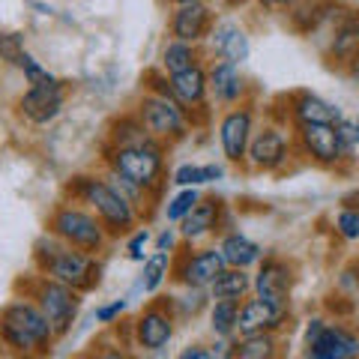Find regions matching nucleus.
Instances as JSON below:
<instances>
[{"instance_id":"1","label":"nucleus","mask_w":359,"mask_h":359,"mask_svg":"<svg viewBox=\"0 0 359 359\" xmlns=\"http://www.w3.org/2000/svg\"><path fill=\"white\" fill-rule=\"evenodd\" d=\"M57 332L30 297H13L0 306V344L18 359H42L54 351Z\"/></svg>"},{"instance_id":"2","label":"nucleus","mask_w":359,"mask_h":359,"mask_svg":"<svg viewBox=\"0 0 359 359\" xmlns=\"http://www.w3.org/2000/svg\"><path fill=\"white\" fill-rule=\"evenodd\" d=\"M66 198L75 204H84L87 210H93L99 222L108 228L111 240L129 237V233L141 224V210L132 204L129 198H123L105 177L99 174H75L66 183Z\"/></svg>"},{"instance_id":"3","label":"nucleus","mask_w":359,"mask_h":359,"mask_svg":"<svg viewBox=\"0 0 359 359\" xmlns=\"http://www.w3.org/2000/svg\"><path fill=\"white\" fill-rule=\"evenodd\" d=\"M33 266H36V273L54 278V282L75 287L78 294H87V290L99 287V282H102L99 255L72 249L54 233H42L36 240V245H33Z\"/></svg>"},{"instance_id":"4","label":"nucleus","mask_w":359,"mask_h":359,"mask_svg":"<svg viewBox=\"0 0 359 359\" xmlns=\"http://www.w3.org/2000/svg\"><path fill=\"white\" fill-rule=\"evenodd\" d=\"M165 153L168 144L156 138H144L138 144H126V147H108L105 144L102 162L111 174L129 180V183L147 189L150 195L159 198L165 186Z\"/></svg>"},{"instance_id":"5","label":"nucleus","mask_w":359,"mask_h":359,"mask_svg":"<svg viewBox=\"0 0 359 359\" xmlns=\"http://www.w3.org/2000/svg\"><path fill=\"white\" fill-rule=\"evenodd\" d=\"M48 233H54L72 249H81L90 255L105 252V245L111 243V233L99 222L96 212L87 210L84 204H75V201H60L48 212Z\"/></svg>"},{"instance_id":"6","label":"nucleus","mask_w":359,"mask_h":359,"mask_svg":"<svg viewBox=\"0 0 359 359\" xmlns=\"http://www.w3.org/2000/svg\"><path fill=\"white\" fill-rule=\"evenodd\" d=\"M135 114L141 117L144 129H147L156 141L168 144V147L189 138V132L195 126L192 114H189L174 96H159V93H153V90H147V93L138 99Z\"/></svg>"},{"instance_id":"7","label":"nucleus","mask_w":359,"mask_h":359,"mask_svg":"<svg viewBox=\"0 0 359 359\" xmlns=\"http://www.w3.org/2000/svg\"><path fill=\"white\" fill-rule=\"evenodd\" d=\"M25 297H30L42 309V314L48 318L54 332H57V339H63V335L75 327L78 311H81V294H78L75 287L63 285V282H54V278L39 273L27 282Z\"/></svg>"},{"instance_id":"8","label":"nucleus","mask_w":359,"mask_h":359,"mask_svg":"<svg viewBox=\"0 0 359 359\" xmlns=\"http://www.w3.org/2000/svg\"><path fill=\"white\" fill-rule=\"evenodd\" d=\"M294 147L297 144L287 135L285 120H269L255 129L245 165L255 168V171H264V174H276V171H282L287 159L294 156Z\"/></svg>"},{"instance_id":"9","label":"nucleus","mask_w":359,"mask_h":359,"mask_svg":"<svg viewBox=\"0 0 359 359\" xmlns=\"http://www.w3.org/2000/svg\"><path fill=\"white\" fill-rule=\"evenodd\" d=\"M177 311H174V302L171 297H159V299H150L147 306L141 309V314L135 318L132 323V339L141 351L156 353L168 347V341L174 339V330H177Z\"/></svg>"},{"instance_id":"10","label":"nucleus","mask_w":359,"mask_h":359,"mask_svg":"<svg viewBox=\"0 0 359 359\" xmlns=\"http://www.w3.org/2000/svg\"><path fill=\"white\" fill-rule=\"evenodd\" d=\"M228 269L224 257L219 252V245H204V249H183L174 252V269L171 278L183 287H204L210 290V285Z\"/></svg>"},{"instance_id":"11","label":"nucleus","mask_w":359,"mask_h":359,"mask_svg":"<svg viewBox=\"0 0 359 359\" xmlns=\"http://www.w3.org/2000/svg\"><path fill=\"white\" fill-rule=\"evenodd\" d=\"M294 287H297V264L278 255H264V261L257 264V273L252 276V294L276 302V306H290Z\"/></svg>"},{"instance_id":"12","label":"nucleus","mask_w":359,"mask_h":359,"mask_svg":"<svg viewBox=\"0 0 359 359\" xmlns=\"http://www.w3.org/2000/svg\"><path fill=\"white\" fill-rule=\"evenodd\" d=\"M255 135V105L243 102L233 105L222 114L219 120V147L222 156L231 165H245V156H249V144Z\"/></svg>"},{"instance_id":"13","label":"nucleus","mask_w":359,"mask_h":359,"mask_svg":"<svg viewBox=\"0 0 359 359\" xmlns=\"http://www.w3.org/2000/svg\"><path fill=\"white\" fill-rule=\"evenodd\" d=\"M69 99V87L60 78H54L48 84H36V87H27L25 93L18 96V117L27 120L30 126H48L60 117V111Z\"/></svg>"},{"instance_id":"14","label":"nucleus","mask_w":359,"mask_h":359,"mask_svg":"<svg viewBox=\"0 0 359 359\" xmlns=\"http://www.w3.org/2000/svg\"><path fill=\"white\" fill-rule=\"evenodd\" d=\"M294 144L309 162L320 165V168H341V162H344L341 144H339V129L327 126V123L294 126Z\"/></svg>"},{"instance_id":"15","label":"nucleus","mask_w":359,"mask_h":359,"mask_svg":"<svg viewBox=\"0 0 359 359\" xmlns=\"http://www.w3.org/2000/svg\"><path fill=\"white\" fill-rule=\"evenodd\" d=\"M168 84H171V93L180 105H183L189 114H192V123L207 120V111H210V69L204 63L192 66L186 72H177V75H168Z\"/></svg>"},{"instance_id":"16","label":"nucleus","mask_w":359,"mask_h":359,"mask_svg":"<svg viewBox=\"0 0 359 359\" xmlns=\"http://www.w3.org/2000/svg\"><path fill=\"white\" fill-rule=\"evenodd\" d=\"M224 216H228L224 201L216 195H204L195 204V210L180 222V240L186 245H198L201 240H207L224 228Z\"/></svg>"},{"instance_id":"17","label":"nucleus","mask_w":359,"mask_h":359,"mask_svg":"<svg viewBox=\"0 0 359 359\" xmlns=\"http://www.w3.org/2000/svg\"><path fill=\"white\" fill-rule=\"evenodd\" d=\"M306 359H359V332L327 320V327L306 341Z\"/></svg>"},{"instance_id":"18","label":"nucleus","mask_w":359,"mask_h":359,"mask_svg":"<svg viewBox=\"0 0 359 359\" xmlns=\"http://www.w3.org/2000/svg\"><path fill=\"white\" fill-rule=\"evenodd\" d=\"M290 320V306H276L269 299L252 297L243 299L237 335H255V332H282L285 323Z\"/></svg>"},{"instance_id":"19","label":"nucleus","mask_w":359,"mask_h":359,"mask_svg":"<svg viewBox=\"0 0 359 359\" xmlns=\"http://www.w3.org/2000/svg\"><path fill=\"white\" fill-rule=\"evenodd\" d=\"M285 102H287L285 120H290L294 126H306V123H327V126H335V123L344 120L339 105L318 93H311V90H297V93L285 96Z\"/></svg>"},{"instance_id":"20","label":"nucleus","mask_w":359,"mask_h":359,"mask_svg":"<svg viewBox=\"0 0 359 359\" xmlns=\"http://www.w3.org/2000/svg\"><path fill=\"white\" fill-rule=\"evenodd\" d=\"M330 27V45H327V57L332 63H347V57L359 48V9L353 6H339L327 21Z\"/></svg>"},{"instance_id":"21","label":"nucleus","mask_w":359,"mask_h":359,"mask_svg":"<svg viewBox=\"0 0 359 359\" xmlns=\"http://www.w3.org/2000/svg\"><path fill=\"white\" fill-rule=\"evenodd\" d=\"M212 25H216V18H212L210 4H189V6H174L168 30H171V39L201 45L207 42Z\"/></svg>"},{"instance_id":"22","label":"nucleus","mask_w":359,"mask_h":359,"mask_svg":"<svg viewBox=\"0 0 359 359\" xmlns=\"http://www.w3.org/2000/svg\"><path fill=\"white\" fill-rule=\"evenodd\" d=\"M210 51L216 60H228L233 66H243L252 54V42H249V33H245L237 21H216L210 30Z\"/></svg>"},{"instance_id":"23","label":"nucleus","mask_w":359,"mask_h":359,"mask_svg":"<svg viewBox=\"0 0 359 359\" xmlns=\"http://www.w3.org/2000/svg\"><path fill=\"white\" fill-rule=\"evenodd\" d=\"M245 93H249V81L240 66H233L228 60H216L210 66V96L216 99L219 105H243Z\"/></svg>"},{"instance_id":"24","label":"nucleus","mask_w":359,"mask_h":359,"mask_svg":"<svg viewBox=\"0 0 359 359\" xmlns=\"http://www.w3.org/2000/svg\"><path fill=\"white\" fill-rule=\"evenodd\" d=\"M219 252L224 257V264L233 269H252L264 261V245L255 243L252 237H245L243 231H228L219 240Z\"/></svg>"},{"instance_id":"25","label":"nucleus","mask_w":359,"mask_h":359,"mask_svg":"<svg viewBox=\"0 0 359 359\" xmlns=\"http://www.w3.org/2000/svg\"><path fill=\"white\" fill-rule=\"evenodd\" d=\"M278 332L240 335L233 341V359H278Z\"/></svg>"},{"instance_id":"26","label":"nucleus","mask_w":359,"mask_h":359,"mask_svg":"<svg viewBox=\"0 0 359 359\" xmlns=\"http://www.w3.org/2000/svg\"><path fill=\"white\" fill-rule=\"evenodd\" d=\"M224 180V168L210 162V165H195V162H186L174 168L171 174V183L177 189H201V186H210V183H219Z\"/></svg>"},{"instance_id":"27","label":"nucleus","mask_w":359,"mask_h":359,"mask_svg":"<svg viewBox=\"0 0 359 359\" xmlns=\"http://www.w3.org/2000/svg\"><path fill=\"white\" fill-rule=\"evenodd\" d=\"M204 63L201 60V48L192 42H180V39H168L165 48H162V72L165 75H177V72H186L192 66Z\"/></svg>"},{"instance_id":"28","label":"nucleus","mask_w":359,"mask_h":359,"mask_svg":"<svg viewBox=\"0 0 359 359\" xmlns=\"http://www.w3.org/2000/svg\"><path fill=\"white\" fill-rule=\"evenodd\" d=\"M171 269H174V255L171 252H150L147 261L141 264L138 287L144 290V294H156V290L171 278Z\"/></svg>"},{"instance_id":"29","label":"nucleus","mask_w":359,"mask_h":359,"mask_svg":"<svg viewBox=\"0 0 359 359\" xmlns=\"http://www.w3.org/2000/svg\"><path fill=\"white\" fill-rule=\"evenodd\" d=\"M243 299H212L210 302V332L216 339H233L237 335Z\"/></svg>"},{"instance_id":"30","label":"nucleus","mask_w":359,"mask_h":359,"mask_svg":"<svg viewBox=\"0 0 359 359\" xmlns=\"http://www.w3.org/2000/svg\"><path fill=\"white\" fill-rule=\"evenodd\" d=\"M252 294V276L249 269H233L228 266L224 273L210 285L212 299H245Z\"/></svg>"},{"instance_id":"31","label":"nucleus","mask_w":359,"mask_h":359,"mask_svg":"<svg viewBox=\"0 0 359 359\" xmlns=\"http://www.w3.org/2000/svg\"><path fill=\"white\" fill-rule=\"evenodd\" d=\"M144 138H153V135L144 129V123H141V117L135 114V111L132 114L117 117L108 126V147H126V144H138Z\"/></svg>"},{"instance_id":"32","label":"nucleus","mask_w":359,"mask_h":359,"mask_svg":"<svg viewBox=\"0 0 359 359\" xmlns=\"http://www.w3.org/2000/svg\"><path fill=\"white\" fill-rule=\"evenodd\" d=\"M204 198L201 195V189H177V195L168 198V204H165V219L168 224H180L189 212L195 210V204Z\"/></svg>"},{"instance_id":"33","label":"nucleus","mask_w":359,"mask_h":359,"mask_svg":"<svg viewBox=\"0 0 359 359\" xmlns=\"http://www.w3.org/2000/svg\"><path fill=\"white\" fill-rule=\"evenodd\" d=\"M25 54H27V48H25V33H18V30H0V60H4L6 66H18Z\"/></svg>"},{"instance_id":"34","label":"nucleus","mask_w":359,"mask_h":359,"mask_svg":"<svg viewBox=\"0 0 359 359\" xmlns=\"http://www.w3.org/2000/svg\"><path fill=\"white\" fill-rule=\"evenodd\" d=\"M332 228H335V233H339L341 240L359 243V210L341 207L339 212H335V219H332Z\"/></svg>"},{"instance_id":"35","label":"nucleus","mask_w":359,"mask_h":359,"mask_svg":"<svg viewBox=\"0 0 359 359\" xmlns=\"http://www.w3.org/2000/svg\"><path fill=\"white\" fill-rule=\"evenodd\" d=\"M18 69H21V75H25V81H27V87H36V84H48V81H54L57 75H51L45 66L33 57V54L27 51L25 57H21V63H18Z\"/></svg>"},{"instance_id":"36","label":"nucleus","mask_w":359,"mask_h":359,"mask_svg":"<svg viewBox=\"0 0 359 359\" xmlns=\"http://www.w3.org/2000/svg\"><path fill=\"white\" fill-rule=\"evenodd\" d=\"M150 243H153V233L147 228H135L129 237H126V255H129V261H138V264L147 261V245Z\"/></svg>"},{"instance_id":"37","label":"nucleus","mask_w":359,"mask_h":359,"mask_svg":"<svg viewBox=\"0 0 359 359\" xmlns=\"http://www.w3.org/2000/svg\"><path fill=\"white\" fill-rule=\"evenodd\" d=\"M81 359H135V356L126 351V347L102 341V344H93V347H90V351H87Z\"/></svg>"},{"instance_id":"38","label":"nucleus","mask_w":359,"mask_h":359,"mask_svg":"<svg viewBox=\"0 0 359 359\" xmlns=\"http://www.w3.org/2000/svg\"><path fill=\"white\" fill-rule=\"evenodd\" d=\"M129 302L126 299H114V302H105V306H99L96 309V323H105V327H111L123 311H126Z\"/></svg>"},{"instance_id":"39","label":"nucleus","mask_w":359,"mask_h":359,"mask_svg":"<svg viewBox=\"0 0 359 359\" xmlns=\"http://www.w3.org/2000/svg\"><path fill=\"white\" fill-rule=\"evenodd\" d=\"M177 243H180V228H162L153 240L156 252H171V255L177 252Z\"/></svg>"},{"instance_id":"40","label":"nucleus","mask_w":359,"mask_h":359,"mask_svg":"<svg viewBox=\"0 0 359 359\" xmlns=\"http://www.w3.org/2000/svg\"><path fill=\"white\" fill-rule=\"evenodd\" d=\"M177 359H212V353H210V347H207V344L195 341V344H186L183 351L177 353Z\"/></svg>"},{"instance_id":"41","label":"nucleus","mask_w":359,"mask_h":359,"mask_svg":"<svg viewBox=\"0 0 359 359\" xmlns=\"http://www.w3.org/2000/svg\"><path fill=\"white\" fill-rule=\"evenodd\" d=\"M257 4H261L266 13H282V9L290 13V9H294L297 4H302V0H257Z\"/></svg>"},{"instance_id":"42","label":"nucleus","mask_w":359,"mask_h":359,"mask_svg":"<svg viewBox=\"0 0 359 359\" xmlns=\"http://www.w3.org/2000/svg\"><path fill=\"white\" fill-rule=\"evenodd\" d=\"M341 69H344V75L351 78V81H353V84L359 87V48H356V51L351 54V57H347V63L341 66Z\"/></svg>"},{"instance_id":"43","label":"nucleus","mask_w":359,"mask_h":359,"mask_svg":"<svg viewBox=\"0 0 359 359\" xmlns=\"http://www.w3.org/2000/svg\"><path fill=\"white\" fill-rule=\"evenodd\" d=\"M323 327H327V318H320V314H318V318H311V320L306 323V341H311Z\"/></svg>"},{"instance_id":"44","label":"nucleus","mask_w":359,"mask_h":359,"mask_svg":"<svg viewBox=\"0 0 359 359\" xmlns=\"http://www.w3.org/2000/svg\"><path fill=\"white\" fill-rule=\"evenodd\" d=\"M341 207H347V210H359V189H353V192H347V195L341 198Z\"/></svg>"},{"instance_id":"45","label":"nucleus","mask_w":359,"mask_h":359,"mask_svg":"<svg viewBox=\"0 0 359 359\" xmlns=\"http://www.w3.org/2000/svg\"><path fill=\"white\" fill-rule=\"evenodd\" d=\"M174 6H189V4H207V0H171Z\"/></svg>"},{"instance_id":"46","label":"nucleus","mask_w":359,"mask_h":359,"mask_svg":"<svg viewBox=\"0 0 359 359\" xmlns=\"http://www.w3.org/2000/svg\"><path fill=\"white\" fill-rule=\"evenodd\" d=\"M353 129H356V141H359V114L353 117Z\"/></svg>"},{"instance_id":"47","label":"nucleus","mask_w":359,"mask_h":359,"mask_svg":"<svg viewBox=\"0 0 359 359\" xmlns=\"http://www.w3.org/2000/svg\"><path fill=\"white\" fill-rule=\"evenodd\" d=\"M0 359H13V356H4V353H0Z\"/></svg>"}]
</instances>
